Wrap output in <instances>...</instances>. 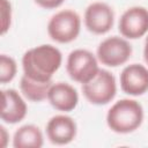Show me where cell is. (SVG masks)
I'll use <instances>...</instances> for the list:
<instances>
[{
  "label": "cell",
  "instance_id": "6da1fadb",
  "mask_svg": "<svg viewBox=\"0 0 148 148\" xmlns=\"http://www.w3.org/2000/svg\"><path fill=\"white\" fill-rule=\"evenodd\" d=\"M62 62V54L53 45L43 44L28 50L22 57L23 73L38 82H51Z\"/></svg>",
  "mask_w": 148,
  "mask_h": 148
},
{
  "label": "cell",
  "instance_id": "7a4b0ae2",
  "mask_svg": "<svg viewBox=\"0 0 148 148\" xmlns=\"http://www.w3.org/2000/svg\"><path fill=\"white\" fill-rule=\"evenodd\" d=\"M143 120L142 105L130 98L117 101L108 111L106 124L111 131L119 134H127L138 130Z\"/></svg>",
  "mask_w": 148,
  "mask_h": 148
},
{
  "label": "cell",
  "instance_id": "3957f363",
  "mask_svg": "<svg viewBox=\"0 0 148 148\" xmlns=\"http://www.w3.org/2000/svg\"><path fill=\"white\" fill-rule=\"evenodd\" d=\"M81 30V18L79 14L71 9L56 13L47 23V34L57 43L66 44L75 40Z\"/></svg>",
  "mask_w": 148,
  "mask_h": 148
},
{
  "label": "cell",
  "instance_id": "277c9868",
  "mask_svg": "<svg viewBox=\"0 0 148 148\" xmlns=\"http://www.w3.org/2000/svg\"><path fill=\"white\" fill-rule=\"evenodd\" d=\"M83 96L95 105H105L111 102L117 92V83L112 73L101 69L88 82L82 84Z\"/></svg>",
  "mask_w": 148,
  "mask_h": 148
},
{
  "label": "cell",
  "instance_id": "5b68a950",
  "mask_svg": "<svg viewBox=\"0 0 148 148\" xmlns=\"http://www.w3.org/2000/svg\"><path fill=\"white\" fill-rule=\"evenodd\" d=\"M66 71L72 80L83 84L97 74L99 67L96 57L90 51L76 49L68 54Z\"/></svg>",
  "mask_w": 148,
  "mask_h": 148
},
{
  "label": "cell",
  "instance_id": "8992f818",
  "mask_svg": "<svg viewBox=\"0 0 148 148\" xmlns=\"http://www.w3.org/2000/svg\"><path fill=\"white\" fill-rule=\"evenodd\" d=\"M132 52V45L125 38L111 36L99 43L97 47V59L108 67H118L127 62Z\"/></svg>",
  "mask_w": 148,
  "mask_h": 148
},
{
  "label": "cell",
  "instance_id": "52a82bcc",
  "mask_svg": "<svg viewBox=\"0 0 148 148\" xmlns=\"http://www.w3.org/2000/svg\"><path fill=\"white\" fill-rule=\"evenodd\" d=\"M119 32L127 39H138L148 32V9L134 6L126 9L118 23Z\"/></svg>",
  "mask_w": 148,
  "mask_h": 148
},
{
  "label": "cell",
  "instance_id": "ba28073f",
  "mask_svg": "<svg viewBox=\"0 0 148 148\" xmlns=\"http://www.w3.org/2000/svg\"><path fill=\"white\" fill-rule=\"evenodd\" d=\"M86 28L96 35H103L111 30L114 21V13L112 8L102 1L90 3L84 12Z\"/></svg>",
  "mask_w": 148,
  "mask_h": 148
},
{
  "label": "cell",
  "instance_id": "9c48e42d",
  "mask_svg": "<svg viewBox=\"0 0 148 148\" xmlns=\"http://www.w3.org/2000/svg\"><path fill=\"white\" fill-rule=\"evenodd\" d=\"M120 88L131 96H140L148 91V69L140 64H131L120 73Z\"/></svg>",
  "mask_w": 148,
  "mask_h": 148
},
{
  "label": "cell",
  "instance_id": "30bf717a",
  "mask_svg": "<svg viewBox=\"0 0 148 148\" xmlns=\"http://www.w3.org/2000/svg\"><path fill=\"white\" fill-rule=\"evenodd\" d=\"M76 123L66 114L53 116L46 124V135L53 145H67L76 136Z\"/></svg>",
  "mask_w": 148,
  "mask_h": 148
},
{
  "label": "cell",
  "instance_id": "8fae6325",
  "mask_svg": "<svg viewBox=\"0 0 148 148\" xmlns=\"http://www.w3.org/2000/svg\"><path fill=\"white\" fill-rule=\"evenodd\" d=\"M47 99L56 110L69 112L76 108L79 95L73 86L66 82H56L49 89Z\"/></svg>",
  "mask_w": 148,
  "mask_h": 148
},
{
  "label": "cell",
  "instance_id": "7c38bea8",
  "mask_svg": "<svg viewBox=\"0 0 148 148\" xmlns=\"http://www.w3.org/2000/svg\"><path fill=\"white\" fill-rule=\"evenodd\" d=\"M1 119L7 124H16L27 116V104L15 89L1 90Z\"/></svg>",
  "mask_w": 148,
  "mask_h": 148
},
{
  "label": "cell",
  "instance_id": "4fadbf2b",
  "mask_svg": "<svg viewBox=\"0 0 148 148\" xmlns=\"http://www.w3.org/2000/svg\"><path fill=\"white\" fill-rule=\"evenodd\" d=\"M44 143L42 131L38 126L27 124L17 128L13 136L15 148H40Z\"/></svg>",
  "mask_w": 148,
  "mask_h": 148
},
{
  "label": "cell",
  "instance_id": "5bb4252c",
  "mask_svg": "<svg viewBox=\"0 0 148 148\" xmlns=\"http://www.w3.org/2000/svg\"><path fill=\"white\" fill-rule=\"evenodd\" d=\"M51 82H38L35 80L29 79L24 74L21 77L20 82V88L22 94L31 102H42L45 98H47L49 89L52 86Z\"/></svg>",
  "mask_w": 148,
  "mask_h": 148
},
{
  "label": "cell",
  "instance_id": "9a60e30c",
  "mask_svg": "<svg viewBox=\"0 0 148 148\" xmlns=\"http://www.w3.org/2000/svg\"><path fill=\"white\" fill-rule=\"evenodd\" d=\"M16 71H17L16 61L7 54H1L0 56V82L2 84L10 82L15 77Z\"/></svg>",
  "mask_w": 148,
  "mask_h": 148
},
{
  "label": "cell",
  "instance_id": "2e32d148",
  "mask_svg": "<svg viewBox=\"0 0 148 148\" xmlns=\"http://www.w3.org/2000/svg\"><path fill=\"white\" fill-rule=\"evenodd\" d=\"M1 3V34L5 35L12 22V6L8 0H0Z\"/></svg>",
  "mask_w": 148,
  "mask_h": 148
},
{
  "label": "cell",
  "instance_id": "e0dca14e",
  "mask_svg": "<svg viewBox=\"0 0 148 148\" xmlns=\"http://www.w3.org/2000/svg\"><path fill=\"white\" fill-rule=\"evenodd\" d=\"M34 1L44 9H54L61 6L65 0H34Z\"/></svg>",
  "mask_w": 148,
  "mask_h": 148
},
{
  "label": "cell",
  "instance_id": "ac0fdd59",
  "mask_svg": "<svg viewBox=\"0 0 148 148\" xmlns=\"http://www.w3.org/2000/svg\"><path fill=\"white\" fill-rule=\"evenodd\" d=\"M8 133H7V131H6V128L1 125L0 126V147H6L7 146V141H8Z\"/></svg>",
  "mask_w": 148,
  "mask_h": 148
},
{
  "label": "cell",
  "instance_id": "d6986e66",
  "mask_svg": "<svg viewBox=\"0 0 148 148\" xmlns=\"http://www.w3.org/2000/svg\"><path fill=\"white\" fill-rule=\"evenodd\" d=\"M143 58H145V61L148 64V36L146 37V40H145V47H143Z\"/></svg>",
  "mask_w": 148,
  "mask_h": 148
}]
</instances>
